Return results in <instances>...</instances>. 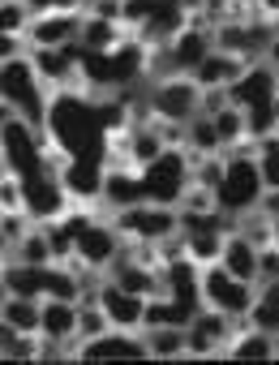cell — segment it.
<instances>
[{"mask_svg":"<svg viewBox=\"0 0 279 365\" xmlns=\"http://www.w3.org/2000/svg\"><path fill=\"white\" fill-rule=\"evenodd\" d=\"M22 190H26V211L35 224H60L69 215V190H65L60 172H43L35 180H22Z\"/></svg>","mask_w":279,"mask_h":365,"instance_id":"8fae6325","label":"cell"},{"mask_svg":"<svg viewBox=\"0 0 279 365\" xmlns=\"http://www.w3.org/2000/svg\"><path fill=\"white\" fill-rule=\"evenodd\" d=\"M0 99H5V112L31 120L35 129L48 133V112H52V86L43 82V73L35 69L31 52L0 61Z\"/></svg>","mask_w":279,"mask_h":365,"instance_id":"7a4b0ae2","label":"cell"},{"mask_svg":"<svg viewBox=\"0 0 279 365\" xmlns=\"http://www.w3.org/2000/svg\"><path fill=\"white\" fill-rule=\"evenodd\" d=\"M0 322H9V327H18L26 335H39L43 331V301L39 297H9L5 292V301H0Z\"/></svg>","mask_w":279,"mask_h":365,"instance_id":"603a6c76","label":"cell"},{"mask_svg":"<svg viewBox=\"0 0 279 365\" xmlns=\"http://www.w3.org/2000/svg\"><path fill=\"white\" fill-rule=\"evenodd\" d=\"M249 327L279 335V279H262L258 284V297H253V309H249Z\"/></svg>","mask_w":279,"mask_h":365,"instance_id":"484cf974","label":"cell"},{"mask_svg":"<svg viewBox=\"0 0 279 365\" xmlns=\"http://www.w3.org/2000/svg\"><path fill=\"white\" fill-rule=\"evenodd\" d=\"M223 356H232V361H275V356H279V335L258 331V327L245 322V327L232 335V344H228Z\"/></svg>","mask_w":279,"mask_h":365,"instance_id":"ffe728a7","label":"cell"},{"mask_svg":"<svg viewBox=\"0 0 279 365\" xmlns=\"http://www.w3.org/2000/svg\"><path fill=\"white\" fill-rule=\"evenodd\" d=\"M137 176H142L147 202L181 207L185 194L194 190V155H189L185 146H168L159 159H151L147 168H137Z\"/></svg>","mask_w":279,"mask_h":365,"instance_id":"277c9868","label":"cell"},{"mask_svg":"<svg viewBox=\"0 0 279 365\" xmlns=\"http://www.w3.org/2000/svg\"><path fill=\"white\" fill-rule=\"evenodd\" d=\"M82 18L86 14H35L26 43L31 48H69L82 39Z\"/></svg>","mask_w":279,"mask_h":365,"instance_id":"9a60e30c","label":"cell"},{"mask_svg":"<svg viewBox=\"0 0 279 365\" xmlns=\"http://www.w3.org/2000/svg\"><path fill=\"white\" fill-rule=\"evenodd\" d=\"M147 348L155 361H181L189 356V331L185 327H147Z\"/></svg>","mask_w":279,"mask_h":365,"instance_id":"cb8c5ba5","label":"cell"},{"mask_svg":"<svg viewBox=\"0 0 279 365\" xmlns=\"http://www.w3.org/2000/svg\"><path fill=\"white\" fill-rule=\"evenodd\" d=\"M147 95H151V116L159 125H177L185 129L198 112H202V86L189 78V73H172V78H155L147 82Z\"/></svg>","mask_w":279,"mask_h":365,"instance_id":"8992f818","label":"cell"},{"mask_svg":"<svg viewBox=\"0 0 279 365\" xmlns=\"http://www.w3.org/2000/svg\"><path fill=\"white\" fill-rule=\"evenodd\" d=\"M219 262H223L232 275H241V279H249V284H262V245H253L241 228L228 232Z\"/></svg>","mask_w":279,"mask_h":365,"instance_id":"e0dca14e","label":"cell"},{"mask_svg":"<svg viewBox=\"0 0 279 365\" xmlns=\"http://www.w3.org/2000/svg\"><path fill=\"white\" fill-rule=\"evenodd\" d=\"M35 14H86L90 0H26Z\"/></svg>","mask_w":279,"mask_h":365,"instance_id":"4dcf8cb0","label":"cell"},{"mask_svg":"<svg viewBox=\"0 0 279 365\" xmlns=\"http://www.w3.org/2000/svg\"><path fill=\"white\" fill-rule=\"evenodd\" d=\"M262 211H266L270 220H279V190H266V198H262Z\"/></svg>","mask_w":279,"mask_h":365,"instance_id":"1f68e13d","label":"cell"},{"mask_svg":"<svg viewBox=\"0 0 279 365\" xmlns=\"http://www.w3.org/2000/svg\"><path fill=\"white\" fill-rule=\"evenodd\" d=\"M48 146H52V138H48L43 129H35L31 120L5 112V120H0V150H5V172H14L18 180H35V176L52 172Z\"/></svg>","mask_w":279,"mask_h":365,"instance_id":"3957f363","label":"cell"},{"mask_svg":"<svg viewBox=\"0 0 279 365\" xmlns=\"http://www.w3.org/2000/svg\"><path fill=\"white\" fill-rule=\"evenodd\" d=\"M52 267V262H48ZM48 267H31V262H14L5 258V275H0V284H5L9 297H48Z\"/></svg>","mask_w":279,"mask_h":365,"instance_id":"44dd1931","label":"cell"},{"mask_svg":"<svg viewBox=\"0 0 279 365\" xmlns=\"http://www.w3.org/2000/svg\"><path fill=\"white\" fill-rule=\"evenodd\" d=\"M147 356H151L147 335L142 331H120V327H112L99 339L78 344V361H147Z\"/></svg>","mask_w":279,"mask_h":365,"instance_id":"7c38bea8","label":"cell"},{"mask_svg":"<svg viewBox=\"0 0 279 365\" xmlns=\"http://www.w3.org/2000/svg\"><path fill=\"white\" fill-rule=\"evenodd\" d=\"M266 65L275 69V78H279V22H275V39H270V52H266Z\"/></svg>","mask_w":279,"mask_h":365,"instance_id":"d6a6232c","label":"cell"},{"mask_svg":"<svg viewBox=\"0 0 279 365\" xmlns=\"http://www.w3.org/2000/svg\"><path fill=\"white\" fill-rule=\"evenodd\" d=\"M129 26L125 22H112V18H99V14H86L82 18V48L86 52H112V48H120L129 35H125Z\"/></svg>","mask_w":279,"mask_h":365,"instance_id":"7402d4cb","label":"cell"},{"mask_svg":"<svg viewBox=\"0 0 279 365\" xmlns=\"http://www.w3.org/2000/svg\"><path fill=\"white\" fill-rule=\"evenodd\" d=\"M95 301L103 305V314L112 318V327H120V331H142V322H147V297L125 292L120 284H112V279L103 275Z\"/></svg>","mask_w":279,"mask_h":365,"instance_id":"5bb4252c","label":"cell"},{"mask_svg":"<svg viewBox=\"0 0 279 365\" xmlns=\"http://www.w3.org/2000/svg\"><path fill=\"white\" fill-rule=\"evenodd\" d=\"M31 22H35V9L26 5V0H0V31L5 35H22L26 39Z\"/></svg>","mask_w":279,"mask_h":365,"instance_id":"f546056e","label":"cell"},{"mask_svg":"<svg viewBox=\"0 0 279 365\" xmlns=\"http://www.w3.org/2000/svg\"><path fill=\"white\" fill-rule=\"evenodd\" d=\"M99 202H107L112 211H129L137 202H147V190H142V176H137L133 163H107V176H103V194Z\"/></svg>","mask_w":279,"mask_h":365,"instance_id":"2e32d148","label":"cell"},{"mask_svg":"<svg viewBox=\"0 0 279 365\" xmlns=\"http://www.w3.org/2000/svg\"><path fill=\"white\" fill-rule=\"evenodd\" d=\"M266 198V180H262V168H258V155H253V142H241L228 150V163H223V180L215 190V211L232 220H245L262 207Z\"/></svg>","mask_w":279,"mask_h":365,"instance_id":"6da1fadb","label":"cell"},{"mask_svg":"<svg viewBox=\"0 0 279 365\" xmlns=\"http://www.w3.org/2000/svg\"><path fill=\"white\" fill-rule=\"evenodd\" d=\"M78 318H82V305L78 301H65V297H43V339H60V344H73L78 348Z\"/></svg>","mask_w":279,"mask_h":365,"instance_id":"ac0fdd59","label":"cell"},{"mask_svg":"<svg viewBox=\"0 0 279 365\" xmlns=\"http://www.w3.org/2000/svg\"><path fill=\"white\" fill-rule=\"evenodd\" d=\"M253 155H258V168H262L266 190H279V133L253 138Z\"/></svg>","mask_w":279,"mask_h":365,"instance_id":"f1b7e54d","label":"cell"},{"mask_svg":"<svg viewBox=\"0 0 279 365\" xmlns=\"http://www.w3.org/2000/svg\"><path fill=\"white\" fill-rule=\"evenodd\" d=\"M241 327H245V322H236V318H228V314L202 305V309L194 314V322L185 327V331H189V356H223L228 344H232V335H236Z\"/></svg>","mask_w":279,"mask_h":365,"instance_id":"30bf717a","label":"cell"},{"mask_svg":"<svg viewBox=\"0 0 279 365\" xmlns=\"http://www.w3.org/2000/svg\"><path fill=\"white\" fill-rule=\"evenodd\" d=\"M5 258H14V262H31V267H48V262H56V250H52V237H48V228L43 224H35L14 250H5Z\"/></svg>","mask_w":279,"mask_h":365,"instance_id":"d4e9b609","label":"cell"},{"mask_svg":"<svg viewBox=\"0 0 279 365\" xmlns=\"http://www.w3.org/2000/svg\"><path fill=\"white\" fill-rule=\"evenodd\" d=\"M65 224L73 232V262L95 271V275H107V267L125 250V232L116 224L95 220V215H65Z\"/></svg>","mask_w":279,"mask_h":365,"instance_id":"5b68a950","label":"cell"},{"mask_svg":"<svg viewBox=\"0 0 279 365\" xmlns=\"http://www.w3.org/2000/svg\"><path fill=\"white\" fill-rule=\"evenodd\" d=\"M275 250H279V220H275Z\"/></svg>","mask_w":279,"mask_h":365,"instance_id":"836d02e7","label":"cell"},{"mask_svg":"<svg viewBox=\"0 0 279 365\" xmlns=\"http://www.w3.org/2000/svg\"><path fill=\"white\" fill-rule=\"evenodd\" d=\"M228 99L241 108V112H253V108H270L279 99V78L266 61H253L232 86H228Z\"/></svg>","mask_w":279,"mask_h":365,"instance_id":"4fadbf2b","label":"cell"},{"mask_svg":"<svg viewBox=\"0 0 279 365\" xmlns=\"http://www.w3.org/2000/svg\"><path fill=\"white\" fill-rule=\"evenodd\" d=\"M253 297H258V284L232 275L223 262H206L202 267V305L236 318V322H249V309H253Z\"/></svg>","mask_w":279,"mask_h":365,"instance_id":"52a82bcc","label":"cell"},{"mask_svg":"<svg viewBox=\"0 0 279 365\" xmlns=\"http://www.w3.org/2000/svg\"><path fill=\"white\" fill-rule=\"evenodd\" d=\"M185 150L189 155H223V142L215 133V120L206 112H198L189 125H185Z\"/></svg>","mask_w":279,"mask_h":365,"instance_id":"4316f807","label":"cell"},{"mask_svg":"<svg viewBox=\"0 0 279 365\" xmlns=\"http://www.w3.org/2000/svg\"><path fill=\"white\" fill-rule=\"evenodd\" d=\"M107 150H82V155H65L60 163V180L69 198H82V202H99L103 194V176H107Z\"/></svg>","mask_w":279,"mask_h":365,"instance_id":"9c48e42d","label":"cell"},{"mask_svg":"<svg viewBox=\"0 0 279 365\" xmlns=\"http://www.w3.org/2000/svg\"><path fill=\"white\" fill-rule=\"evenodd\" d=\"M189 322H194V314H189L181 301H172L168 292H159V297L147 301V322H142V331H147V327H189Z\"/></svg>","mask_w":279,"mask_h":365,"instance_id":"83f0119b","label":"cell"},{"mask_svg":"<svg viewBox=\"0 0 279 365\" xmlns=\"http://www.w3.org/2000/svg\"><path fill=\"white\" fill-rule=\"evenodd\" d=\"M112 224L133 245H164V241H172L181 232V211L177 207H159V202H137L129 211H116Z\"/></svg>","mask_w":279,"mask_h":365,"instance_id":"ba28073f","label":"cell"},{"mask_svg":"<svg viewBox=\"0 0 279 365\" xmlns=\"http://www.w3.org/2000/svg\"><path fill=\"white\" fill-rule=\"evenodd\" d=\"M253 61H245V56H232V52H211L202 65H198V73H194V82L202 86V91H228L245 69H249Z\"/></svg>","mask_w":279,"mask_h":365,"instance_id":"d6986e66","label":"cell"}]
</instances>
